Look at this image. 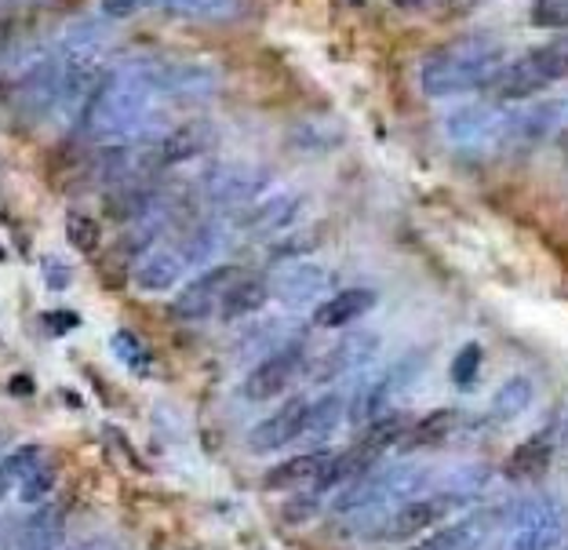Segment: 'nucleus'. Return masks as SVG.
Instances as JSON below:
<instances>
[{"mask_svg": "<svg viewBox=\"0 0 568 550\" xmlns=\"http://www.w3.org/2000/svg\"><path fill=\"white\" fill-rule=\"evenodd\" d=\"M153 99H158V84H153L150 62H124L106 70L81 110L84 135L102 146L124 143L146 124Z\"/></svg>", "mask_w": 568, "mask_h": 550, "instance_id": "1", "label": "nucleus"}, {"mask_svg": "<svg viewBox=\"0 0 568 550\" xmlns=\"http://www.w3.org/2000/svg\"><path fill=\"white\" fill-rule=\"evenodd\" d=\"M503 41L493 33H467L434 48L419 67V88L430 99L467 95L488 88L503 67Z\"/></svg>", "mask_w": 568, "mask_h": 550, "instance_id": "2", "label": "nucleus"}, {"mask_svg": "<svg viewBox=\"0 0 568 550\" xmlns=\"http://www.w3.org/2000/svg\"><path fill=\"white\" fill-rule=\"evenodd\" d=\"M430 485H434L430 467H416V464L372 467L368 475L343 485V496L335 500V510H339V515H376V510L416 500Z\"/></svg>", "mask_w": 568, "mask_h": 550, "instance_id": "3", "label": "nucleus"}, {"mask_svg": "<svg viewBox=\"0 0 568 550\" xmlns=\"http://www.w3.org/2000/svg\"><path fill=\"white\" fill-rule=\"evenodd\" d=\"M554 81H568V33H558L554 41L532 48L521 59L503 62L488 88H493L499 99L521 102V99L539 95Z\"/></svg>", "mask_w": 568, "mask_h": 550, "instance_id": "4", "label": "nucleus"}, {"mask_svg": "<svg viewBox=\"0 0 568 550\" xmlns=\"http://www.w3.org/2000/svg\"><path fill=\"white\" fill-rule=\"evenodd\" d=\"M568 536V510L554 496H525L510 510L503 547L507 550H561Z\"/></svg>", "mask_w": 568, "mask_h": 550, "instance_id": "5", "label": "nucleus"}, {"mask_svg": "<svg viewBox=\"0 0 568 550\" xmlns=\"http://www.w3.org/2000/svg\"><path fill=\"white\" fill-rule=\"evenodd\" d=\"M507 124L510 110L496 106V102H470V106H456L445 118V135L452 146L470 153H493L507 146Z\"/></svg>", "mask_w": 568, "mask_h": 550, "instance_id": "6", "label": "nucleus"}, {"mask_svg": "<svg viewBox=\"0 0 568 550\" xmlns=\"http://www.w3.org/2000/svg\"><path fill=\"white\" fill-rule=\"evenodd\" d=\"M303 361H306V347H303V343H284V347H277L270 357H263V361L255 365L248 376H244V383H241L244 398H248V401L277 398V394H284L295 383Z\"/></svg>", "mask_w": 568, "mask_h": 550, "instance_id": "7", "label": "nucleus"}, {"mask_svg": "<svg viewBox=\"0 0 568 550\" xmlns=\"http://www.w3.org/2000/svg\"><path fill=\"white\" fill-rule=\"evenodd\" d=\"M270 186V172L255 169V164H219L212 175L204 179V194L219 208H248L260 201Z\"/></svg>", "mask_w": 568, "mask_h": 550, "instance_id": "8", "label": "nucleus"}, {"mask_svg": "<svg viewBox=\"0 0 568 550\" xmlns=\"http://www.w3.org/2000/svg\"><path fill=\"white\" fill-rule=\"evenodd\" d=\"M237 277H241L237 266H212V271H204L201 277H193L172 299V314L179 322H190V325L204 322V317H212L219 306H223L226 292L234 288Z\"/></svg>", "mask_w": 568, "mask_h": 550, "instance_id": "9", "label": "nucleus"}, {"mask_svg": "<svg viewBox=\"0 0 568 550\" xmlns=\"http://www.w3.org/2000/svg\"><path fill=\"white\" fill-rule=\"evenodd\" d=\"M452 507H459V500H452L448 492H437V496H416L394 510L390 518L383 521V529L376 532L379 540H408V536H419V532H430L437 526H445Z\"/></svg>", "mask_w": 568, "mask_h": 550, "instance_id": "10", "label": "nucleus"}, {"mask_svg": "<svg viewBox=\"0 0 568 550\" xmlns=\"http://www.w3.org/2000/svg\"><path fill=\"white\" fill-rule=\"evenodd\" d=\"M59 99V59L48 55L30 67L16 84H11V106L26 121H41L55 110Z\"/></svg>", "mask_w": 568, "mask_h": 550, "instance_id": "11", "label": "nucleus"}, {"mask_svg": "<svg viewBox=\"0 0 568 550\" xmlns=\"http://www.w3.org/2000/svg\"><path fill=\"white\" fill-rule=\"evenodd\" d=\"M306 416H310V401H306V398L284 401L274 416H266L263 424H255V427L248 430V452H255V456H270V452L288 449L292 441H300V438H303Z\"/></svg>", "mask_w": 568, "mask_h": 550, "instance_id": "12", "label": "nucleus"}, {"mask_svg": "<svg viewBox=\"0 0 568 550\" xmlns=\"http://www.w3.org/2000/svg\"><path fill=\"white\" fill-rule=\"evenodd\" d=\"M153 84H158V95L179 102H201L215 95L219 73L204 67V62H164V67H153Z\"/></svg>", "mask_w": 568, "mask_h": 550, "instance_id": "13", "label": "nucleus"}, {"mask_svg": "<svg viewBox=\"0 0 568 550\" xmlns=\"http://www.w3.org/2000/svg\"><path fill=\"white\" fill-rule=\"evenodd\" d=\"M303 212V197L292 194V190H274V194H263L260 201H252L244 208L241 223L252 237H277L284 234Z\"/></svg>", "mask_w": 568, "mask_h": 550, "instance_id": "14", "label": "nucleus"}, {"mask_svg": "<svg viewBox=\"0 0 568 550\" xmlns=\"http://www.w3.org/2000/svg\"><path fill=\"white\" fill-rule=\"evenodd\" d=\"M332 274L321 263L310 259H292L284 271H277V277L270 281V292L284 303V306H310L325 296Z\"/></svg>", "mask_w": 568, "mask_h": 550, "instance_id": "15", "label": "nucleus"}, {"mask_svg": "<svg viewBox=\"0 0 568 550\" xmlns=\"http://www.w3.org/2000/svg\"><path fill=\"white\" fill-rule=\"evenodd\" d=\"M212 132L204 124H183L175 132L158 135L150 150V172H161V169H172V164H186L190 157H201L204 146H209Z\"/></svg>", "mask_w": 568, "mask_h": 550, "instance_id": "16", "label": "nucleus"}, {"mask_svg": "<svg viewBox=\"0 0 568 550\" xmlns=\"http://www.w3.org/2000/svg\"><path fill=\"white\" fill-rule=\"evenodd\" d=\"M426 357L416 354V357H405V361H397L394 368H386L383 379L376 383H368L365 390H361V398H357V408H354V416L357 419H365V416H379L386 405H390L397 394H402L412 379L419 376V368H423Z\"/></svg>", "mask_w": 568, "mask_h": 550, "instance_id": "17", "label": "nucleus"}, {"mask_svg": "<svg viewBox=\"0 0 568 550\" xmlns=\"http://www.w3.org/2000/svg\"><path fill=\"white\" fill-rule=\"evenodd\" d=\"M561 128V102H528L525 110H510L507 146H536Z\"/></svg>", "mask_w": 568, "mask_h": 550, "instance_id": "18", "label": "nucleus"}, {"mask_svg": "<svg viewBox=\"0 0 568 550\" xmlns=\"http://www.w3.org/2000/svg\"><path fill=\"white\" fill-rule=\"evenodd\" d=\"M488 532H493V515H470L463 521H452V526H442L408 550H481Z\"/></svg>", "mask_w": 568, "mask_h": 550, "instance_id": "19", "label": "nucleus"}, {"mask_svg": "<svg viewBox=\"0 0 568 550\" xmlns=\"http://www.w3.org/2000/svg\"><path fill=\"white\" fill-rule=\"evenodd\" d=\"M376 303H379V296L372 288H343L317 306L314 322L321 328H346V325L361 322V317H368L372 310H376Z\"/></svg>", "mask_w": 568, "mask_h": 550, "instance_id": "20", "label": "nucleus"}, {"mask_svg": "<svg viewBox=\"0 0 568 550\" xmlns=\"http://www.w3.org/2000/svg\"><path fill=\"white\" fill-rule=\"evenodd\" d=\"M183 266H186V255L183 252H175V248H153V252H146L135 263L132 281L139 285V292H168V288L179 285V277H183Z\"/></svg>", "mask_w": 568, "mask_h": 550, "instance_id": "21", "label": "nucleus"}, {"mask_svg": "<svg viewBox=\"0 0 568 550\" xmlns=\"http://www.w3.org/2000/svg\"><path fill=\"white\" fill-rule=\"evenodd\" d=\"M328 459H332L328 449H314V452H303V456H295V459H284V464L270 467L266 475H263V489L288 492V489H295V485L314 481L321 470L328 467Z\"/></svg>", "mask_w": 568, "mask_h": 550, "instance_id": "22", "label": "nucleus"}, {"mask_svg": "<svg viewBox=\"0 0 568 550\" xmlns=\"http://www.w3.org/2000/svg\"><path fill=\"white\" fill-rule=\"evenodd\" d=\"M62 547V507H37L26 518L11 550H59Z\"/></svg>", "mask_w": 568, "mask_h": 550, "instance_id": "23", "label": "nucleus"}, {"mask_svg": "<svg viewBox=\"0 0 568 550\" xmlns=\"http://www.w3.org/2000/svg\"><path fill=\"white\" fill-rule=\"evenodd\" d=\"M270 296H274V292H270V281H266V277L241 274V277L234 281V288L226 292V299H223V306H219V310H223L226 322H241V317H248V314H255V310H263Z\"/></svg>", "mask_w": 568, "mask_h": 550, "instance_id": "24", "label": "nucleus"}, {"mask_svg": "<svg viewBox=\"0 0 568 550\" xmlns=\"http://www.w3.org/2000/svg\"><path fill=\"white\" fill-rule=\"evenodd\" d=\"M532 401H536V383L528 376H510L493 394V419L496 424H514V419L532 408Z\"/></svg>", "mask_w": 568, "mask_h": 550, "instance_id": "25", "label": "nucleus"}, {"mask_svg": "<svg viewBox=\"0 0 568 550\" xmlns=\"http://www.w3.org/2000/svg\"><path fill=\"white\" fill-rule=\"evenodd\" d=\"M161 8L172 11V16H186V19H204V22H226L241 16L244 0H142V8Z\"/></svg>", "mask_w": 568, "mask_h": 550, "instance_id": "26", "label": "nucleus"}, {"mask_svg": "<svg viewBox=\"0 0 568 550\" xmlns=\"http://www.w3.org/2000/svg\"><path fill=\"white\" fill-rule=\"evenodd\" d=\"M376 347H379L376 336H351V339H343L339 347L328 350L325 365H321V379H335V376L354 373V368H361L372 354H376Z\"/></svg>", "mask_w": 568, "mask_h": 550, "instance_id": "27", "label": "nucleus"}, {"mask_svg": "<svg viewBox=\"0 0 568 550\" xmlns=\"http://www.w3.org/2000/svg\"><path fill=\"white\" fill-rule=\"evenodd\" d=\"M292 143L303 153H328L343 143V128L332 118H306L292 128Z\"/></svg>", "mask_w": 568, "mask_h": 550, "instance_id": "28", "label": "nucleus"}, {"mask_svg": "<svg viewBox=\"0 0 568 550\" xmlns=\"http://www.w3.org/2000/svg\"><path fill=\"white\" fill-rule=\"evenodd\" d=\"M452 427H456V412L452 408H437V412L423 416L419 424H412L405 430V449H430V445H442Z\"/></svg>", "mask_w": 568, "mask_h": 550, "instance_id": "29", "label": "nucleus"}, {"mask_svg": "<svg viewBox=\"0 0 568 550\" xmlns=\"http://www.w3.org/2000/svg\"><path fill=\"white\" fill-rule=\"evenodd\" d=\"M339 419H343V398L339 394H325L317 405H310L303 438H328V434H335V427H339Z\"/></svg>", "mask_w": 568, "mask_h": 550, "instance_id": "30", "label": "nucleus"}, {"mask_svg": "<svg viewBox=\"0 0 568 550\" xmlns=\"http://www.w3.org/2000/svg\"><path fill=\"white\" fill-rule=\"evenodd\" d=\"M55 478H59V470L55 464H48V459H37V464L26 470L22 475V489H19V500L22 503H44L51 489H55Z\"/></svg>", "mask_w": 568, "mask_h": 550, "instance_id": "31", "label": "nucleus"}, {"mask_svg": "<svg viewBox=\"0 0 568 550\" xmlns=\"http://www.w3.org/2000/svg\"><path fill=\"white\" fill-rule=\"evenodd\" d=\"M67 237H70V245H73L77 252H88V255H92V252L102 245V226L92 220V215L70 212V215H67Z\"/></svg>", "mask_w": 568, "mask_h": 550, "instance_id": "32", "label": "nucleus"}, {"mask_svg": "<svg viewBox=\"0 0 568 550\" xmlns=\"http://www.w3.org/2000/svg\"><path fill=\"white\" fill-rule=\"evenodd\" d=\"M481 361H485L481 343H467V347L456 354V361H452V383H456L459 390H467L477 379V373H481Z\"/></svg>", "mask_w": 568, "mask_h": 550, "instance_id": "33", "label": "nucleus"}, {"mask_svg": "<svg viewBox=\"0 0 568 550\" xmlns=\"http://www.w3.org/2000/svg\"><path fill=\"white\" fill-rule=\"evenodd\" d=\"M113 350H118V357L124 365H132L135 373H142V368L150 365V350H146V343H142L132 328H121L118 336H113Z\"/></svg>", "mask_w": 568, "mask_h": 550, "instance_id": "34", "label": "nucleus"}, {"mask_svg": "<svg viewBox=\"0 0 568 550\" xmlns=\"http://www.w3.org/2000/svg\"><path fill=\"white\" fill-rule=\"evenodd\" d=\"M402 11H416V16H463L477 0H394Z\"/></svg>", "mask_w": 568, "mask_h": 550, "instance_id": "35", "label": "nucleus"}, {"mask_svg": "<svg viewBox=\"0 0 568 550\" xmlns=\"http://www.w3.org/2000/svg\"><path fill=\"white\" fill-rule=\"evenodd\" d=\"M547 459H550L547 441H532V445H525V449L514 452V459H510V475H514V478L536 475V470H544V467H547Z\"/></svg>", "mask_w": 568, "mask_h": 550, "instance_id": "36", "label": "nucleus"}, {"mask_svg": "<svg viewBox=\"0 0 568 550\" xmlns=\"http://www.w3.org/2000/svg\"><path fill=\"white\" fill-rule=\"evenodd\" d=\"M532 22L544 30H568V0H532Z\"/></svg>", "mask_w": 568, "mask_h": 550, "instance_id": "37", "label": "nucleus"}, {"mask_svg": "<svg viewBox=\"0 0 568 550\" xmlns=\"http://www.w3.org/2000/svg\"><path fill=\"white\" fill-rule=\"evenodd\" d=\"M219 245H223V237H219L215 226H201L197 234H190V245H186V259H212V255L219 252Z\"/></svg>", "mask_w": 568, "mask_h": 550, "instance_id": "38", "label": "nucleus"}, {"mask_svg": "<svg viewBox=\"0 0 568 550\" xmlns=\"http://www.w3.org/2000/svg\"><path fill=\"white\" fill-rule=\"evenodd\" d=\"M142 8V0H99V11L106 19H132Z\"/></svg>", "mask_w": 568, "mask_h": 550, "instance_id": "39", "label": "nucleus"}, {"mask_svg": "<svg viewBox=\"0 0 568 550\" xmlns=\"http://www.w3.org/2000/svg\"><path fill=\"white\" fill-rule=\"evenodd\" d=\"M44 277H48L51 288H62L70 281V271H67V266L59 271V259H44Z\"/></svg>", "mask_w": 568, "mask_h": 550, "instance_id": "40", "label": "nucleus"}, {"mask_svg": "<svg viewBox=\"0 0 568 550\" xmlns=\"http://www.w3.org/2000/svg\"><path fill=\"white\" fill-rule=\"evenodd\" d=\"M11 481H19V475H16V467H11V459L4 456V459H0V500L8 496Z\"/></svg>", "mask_w": 568, "mask_h": 550, "instance_id": "41", "label": "nucleus"}, {"mask_svg": "<svg viewBox=\"0 0 568 550\" xmlns=\"http://www.w3.org/2000/svg\"><path fill=\"white\" fill-rule=\"evenodd\" d=\"M343 4H346V8H365L368 0H343Z\"/></svg>", "mask_w": 568, "mask_h": 550, "instance_id": "42", "label": "nucleus"}, {"mask_svg": "<svg viewBox=\"0 0 568 550\" xmlns=\"http://www.w3.org/2000/svg\"><path fill=\"white\" fill-rule=\"evenodd\" d=\"M561 124L568 128V102H561Z\"/></svg>", "mask_w": 568, "mask_h": 550, "instance_id": "43", "label": "nucleus"}, {"mask_svg": "<svg viewBox=\"0 0 568 550\" xmlns=\"http://www.w3.org/2000/svg\"><path fill=\"white\" fill-rule=\"evenodd\" d=\"M0 4H22V0H0Z\"/></svg>", "mask_w": 568, "mask_h": 550, "instance_id": "44", "label": "nucleus"}, {"mask_svg": "<svg viewBox=\"0 0 568 550\" xmlns=\"http://www.w3.org/2000/svg\"><path fill=\"white\" fill-rule=\"evenodd\" d=\"M4 438H8V434H0V449H4Z\"/></svg>", "mask_w": 568, "mask_h": 550, "instance_id": "45", "label": "nucleus"}]
</instances>
